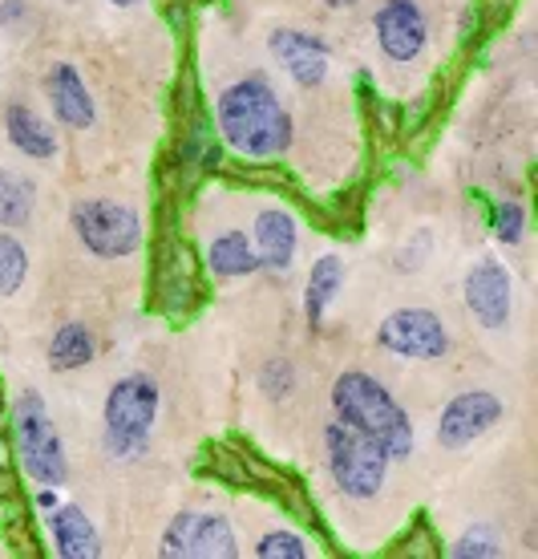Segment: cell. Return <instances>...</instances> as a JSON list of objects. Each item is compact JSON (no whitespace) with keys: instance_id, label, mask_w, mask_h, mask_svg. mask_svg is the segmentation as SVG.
Returning <instances> with one entry per match:
<instances>
[{"instance_id":"21","label":"cell","mask_w":538,"mask_h":559,"mask_svg":"<svg viewBox=\"0 0 538 559\" xmlns=\"http://www.w3.org/2000/svg\"><path fill=\"white\" fill-rule=\"evenodd\" d=\"M33 211H37V191H33V182L21 179L16 170L0 167V227H4V231L25 227L28 219H33Z\"/></svg>"},{"instance_id":"1","label":"cell","mask_w":538,"mask_h":559,"mask_svg":"<svg viewBox=\"0 0 538 559\" xmlns=\"http://www.w3.org/2000/svg\"><path fill=\"white\" fill-rule=\"evenodd\" d=\"M215 122L223 142L248 163H276L291 146V114L284 110L279 94L267 78L251 73L227 85L215 102Z\"/></svg>"},{"instance_id":"28","label":"cell","mask_w":538,"mask_h":559,"mask_svg":"<svg viewBox=\"0 0 538 559\" xmlns=\"http://www.w3.org/2000/svg\"><path fill=\"white\" fill-rule=\"evenodd\" d=\"M16 16H25V0H4V4H0V25H9Z\"/></svg>"},{"instance_id":"6","label":"cell","mask_w":538,"mask_h":559,"mask_svg":"<svg viewBox=\"0 0 538 559\" xmlns=\"http://www.w3.org/2000/svg\"><path fill=\"white\" fill-rule=\"evenodd\" d=\"M70 224L77 243L97 260H125L142 248V215L113 199H77Z\"/></svg>"},{"instance_id":"12","label":"cell","mask_w":538,"mask_h":559,"mask_svg":"<svg viewBox=\"0 0 538 559\" xmlns=\"http://www.w3.org/2000/svg\"><path fill=\"white\" fill-rule=\"evenodd\" d=\"M267 49L300 90H316L328 82V45L304 28H272Z\"/></svg>"},{"instance_id":"4","label":"cell","mask_w":538,"mask_h":559,"mask_svg":"<svg viewBox=\"0 0 538 559\" xmlns=\"http://www.w3.org/2000/svg\"><path fill=\"white\" fill-rule=\"evenodd\" d=\"M324 459H328V475L345 499L369 503L381 495L388 475V454L376 447L373 438L357 433L345 421H328L324 426Z\"/></svg>"},{"instance_id":"16","label":"cell","mask_w":538,"mask_h":559,"mask_svg":"<svg viewBox=\"0 0 538 559\" xmlns=\"http://www.w3.org/2000/svg\"><path fill=\"white\" fill-rule=\"evenodd\" d=\"M4 134H9V142H13L25 158H37V163L57 158L53 127H49L33 106H25V102H9V110H4Z\"/></svg>"},{"instance_id":"9","label":"cell","mask_w":538,"mask_h":559,"mask_svg":"<svg viewBox=\"0 0 538 559\" xmlns=\"http://www.w3.org/2000/svg\"><path fill=\"white\" fill-rule=\"evenodd\" d=\"M462 296H466V308L469 317L498 333V329H506L511 324V312H514V276L511 267L494 260V255H486L478 264L466 272V284H462Z\"/></svg>"},{"instance_id":"19","label":"cell","mask_w":538,"mask_h":559,"mask_svg":"<svg viewBox=\"0 0 538 559\" xmlns=\"http://www.w3.org/2000/svg\"><path fill=\"white\" fill-rule=\"evenodd\" d=\"M340 288H345V260L336 252H324L312 264V272H308V288H304V312L312 329L324 324V317H328L332 300L340 296Z\"/></svg>"},{"instance_id":"17","label":"cell","mask_w":538,"mask_h":559,"mask_svg":"<svg viewBox=\"0 0 538 559\" xmlns=\"http://www.w3.org/2000/svg\"><path fill=\"white\" fill-rule=\"evenodd\" d=\"M158 293H163L166 312H187L199 296V280H194V260L187 243H166V255L158 264Z\"/></svg>"},{"instance_id":"7","label":"cell","mask_w":538,"mask_h":559,"mask_svg":"<svg viewBox=\"0 0 538 559\" xmlns=\"http://www.w3.org/2000/svg\"><path fill=\"white\" fill-rule=\"evenodd\" d=\"M163 559H235L239 539H235L227 515L215 511H182L170 519V527L158 539Z\"/></svg>"},{"instance_id":"8","label":"cell","mask_w":538,"mask_h":559,"mask_svg":"<svg viewBox=\"0 0 538 559\" xmlns=\"http://www.w3.org/2000/svg\"><path fill=\"white\" fill-rule=\"evenodd\" d=\"M376 345L405 361H442L450 353V329L433 308H397L376 329Z\"/></svg>"},{"instance_id":"25","label":"cell","mask_w":538,"mask_h":559,"mask_svg":"<svg viewBox=\"0 0 538 559\" xmlns=\"http://www.w3.org/2000/svg\"><path fill=\"white\" fill-rule=\"evenodd\" d=\"M255 559H312V547L296 532H267L255 544Z\"/></svg>"},{"instance_id":"2","label":"cell","mask_w":538,"mask_h":559,"mask_svg":"<svg viewBox=\"0 0 538 559\" xmlns=\"http://www.w3.org/2000/svg\"><path fill=\"white\" fill-rule=\"evenodd\" d=\"M332 409H336V421L352 426L357 433L373 438L376 447L385 450L388 462L409 459L417 447V433L409 414L400 409V402L393 393L364 369H348L336 378L332 385Z\"/></svg>"},{"instance_id":"29","label":"cell","mask_w":538,"mask_h":559,"mask_svg":"<svg viewBox=\"0 0 538 559\" xmlns=\"http://www.w3.org/2000/svg\"><path fill=\"white\" fill-rule=\"evenodd\" d=\"M61 499H57V487H41V495H37V507L41 511H49V507H57Z\"/></svg>"},{"instance_id":"22","label":"cell","mask_w":538,"mask_h":559,"mask_svg":"<svg viewBox=\"0 0 538 559\" xmlns=\"http://www.w3.org/2000/svg\"><path fill=\"white\" fill-rule=\"evenodd\" d=\"M28 280V252L25 243L0 227V296H16Z\"/></svg>"},{"instance_id":"26","label":"cell","mask_w":538,"mask_h":559,"mask_svg":"<svg viewBox=\"0 0 538 559\" xmlns=\"http://www.w3.org/2000/svg\"><path fill=\"white\" fill-rule=\"evenodd\" d=\"M494 236L506 243V248H518L526 239V207L518 199H506L494 207Z\"/></svg>"},{"instance_id":"24","label":"cell","mask_w":538,"mask_h":559,"mask_svg":"<svg viewBox=\"0 0 538 559\" xmlns=\"http://www.w3.org/2000/svg\"><path fill=\"white\" fill-rule=\"evenodd\" d=\"M260 390H263V397H272V402H288L291 393H296V365H291L288 357H272V361H263Z\"/></svg>"},{"instance_id":"18","label":"cell","mask_w":538,"mask_h":559,"mask_svg":"<svg viewBox=\"0 0 538 559\" xmlns=\"http://www.w3.org/2000/svg\"><path fill=\"white\" fill-rule=\"evenodd\" d=\"M207 267L219 280H243L263 272L260 252L243 231H219V236L207 243Z\"/></svg>"},{"instance_id":"23","label":"cell","mask_w":538,"mask_h":559,"mask_svg":"<svg viewBox=\"0 0 538 559\" xmlns=\"http://www.w3.org/2000/svg\"><path fill=\"white\" fill-rule=\"evenodd\" d=\"M450 556L454 559H494L502 556V539L490 523H478V527H469L454 547H450Z\"/></svg>"},{"instance_id":"5","label":"cell","mask_w":538,"mask_h":559,"mask_svg":"<svg viewBox=\"0 0 538 559\" xmlns=\"http://www.w3.org/2000/svg\"><path fill=\"white\" fill-rule=\"evenodd\" d=\"M13 438H16L21 466H25V475L33 483H41V487H65L70 459H65L61 433H57L53 418L45 409V397L37 390H25L13 402Z\"/></svg>"},{"instance_id":"11","label":"cell","mask_w":538,"mask_h":559,"mask_svg":"<svg viewBox=\"0 0 538 559\" xmlns=\"http://www.w3.org/2000/svg\"><path fill=\"white\" fill-rule=\"evenodd\" d=\"M373 28L381 53L388 61H397V66H409V61H417V57L426 53L429 21L417 0H385L373 16Z\"/></svg>"},{"instance_id":"13","label":"cell","mask_w":538,"mask_h":559,"mask_svg":"<svg viewBox=\"0 0 538 559\" xmlns=\"http://www.w3.org/2000/svg\"><path fill=\"white\" fill-rule=\"evenodd\" d=\"M45 98H49V106H53V118L61 122V127L89 130L97 122L94 94H89L85 78L73 70L70 61H57L53 70L45 73Z\"/></svg>"},{"instance_id":"10","label":"cell","mask_w":538,"mask_h":559,"mask_svg":"<svg viewBox=\"0 0 538 559\" xmlns=\"http://www.w3.org/2000/svg\"><path fill=\"white\" fill-rule=\"evenodd\" d=\"M506 406H502V397H494L490 390H466L450 397L442 409V418H438V447L442 450H466L474 447L478 438L494 430L498 421H502Z\"/></svg>"},{"instance_id":"14","label":"cell","mask_w":538,"mask_h":559,"mask_svg":"<svg viewBox=\"0 0 538 559\" xmlns=\"http://www.w3.org/2000/svg\"><path fill=\"white\" fill-rule=\"evenodd\" d=\"M251 243L260 252V264L267 272H288L291 260H296V248H300V227L291 219V211L284 207H267L255 215V231H251Z\"/></svg>"},{"instance_id":"15","label":"cell","mask_w":538,"mask_h":559,"mask_svg":"<svg viewBox=\"0 0 538 559\" xmlns=\"http://www.w3.org/2000/svg\"><path fill=\"white\" fill-rule=\"evenodd\" d=\"M45 527L53 539V551L61 559H97L101 556V535H97L94 519L82 507L57 503L45 511Z\"/></svg>"},{"instance_id":"27","label":"cell","mask_w":538,"mask_h":559,"mask_svg":"<svg viewBox=\"0 0 538 559\" xmlns=\"http://www.w3.org/2000/svg\"><path fill=\"white\" fill-rule=\"evenodd\" d=\"M429 252H433V231H414L409 236V243H400V252H397V260H393V267L397 272H417V267L426 264L429 260Z\"/></svg>"},{"instance_id":"20","label":"cell","mask_w":538,"mask_h":559,"mask_svg":"<svg viewBox=\"0 0 538 559\" xmlns=\"http://www.w3.org/2000/svg\"><path fill=\"white\" fill-rule=\"evenodd\" d=\"M94 353H97L94 333H89L82 321H70V324H61L53 333V341H49V369H53V373L85 369V365L94 361Z\"/></svg>"},{"instance_id":"3","label":"cell","mask_w":538,"mask_h":559,"mask_svg":"<svg viewBox=\"0 0 538 559\" xmlns=\"http://www.w3.org/2000/svg\"><path fill=\"white\" fill-rule=\"evenodd\" d=\"M163 393L151 373H125L106 393V409H101V438H106V454L118 462L139 459L158 421Z\"/></svg>"},{"instance_id":"30","label":"cell","mask_w":538,"mask_h":559,"mask_svg":"<svg viewBox=\"0 0 538 559\" xmlns=\"http://www.w3.org/2000/svg\"><path fill=\"white\" fill-rule=\"evenodd\" d=\"M324 4H328V9H352L357 0H324Z\"/></svg>"},{"instance_id":"31","label":"cell","mask_w":538,"mask_h":559,"mask_svg":"<svg viewBox=\"0 0 538 559\" xmlns=\"http://www.w3.org/2000/svg\"><path fill=\"white\" fill-rule=\"evenodd\" d=\"M110 4H118V9H134V4H142V0H110Z\"/></svg>"}]
</instances>
